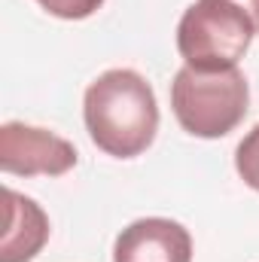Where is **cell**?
I'll return each mask as SVG.
<instances>
[{"label":"cell","instance_id":"obj_6","mask_svg":"<svg viewBox=\"0 0 259 262\" xmlns=\"http://www.w3.org/2000/svg\"><path fill=\"white\" fill-rule=\"evenodd\" d=\"M6 201V229L0 241V262H31L49 241V216L28 195L3 189Z\"/></svg>","mask_w":259,"mask_h":262},{"label":"cell","instance_id":"obj_3","mask_svg":"<svg viewBox=\"0 0 259 262\" xmlns=\"http://www.w3.org/2000/svg\"><path fill=\"white\" fill-rule=\"evenodd\" d=\"M256 34L253 15L235 0H195L177 25V49L192 70H232Z\"/></svg>","mask_w":259,"mask_h":262},{"label":"cell","instance_id":"obj_1","mask_svg":"<svg viewBox=\"0 0 259 262\" xmlns=\"http://www.w3.org/2000/svg\"><path fill=\"white\" fill-rule=\"evenodd\" d=\"M82 119L101 152L113 159H134L149 149L159 131L156 92L137 70H104L85 89Z\"/></svg>","mask_w":259,"mask_h":262},{"label":"cell","instance_id":"obj_4","mask_svg":"<svg viewBox=\"0 0 259 262\" xmlns=\"http://www.w3.org/2000/svg\"><path fill=\"white\" fill-rule=\"evenodd\" d=\"M76 146L37 125L3 122L0 125V168L18 177H61L76 165Z\"/></svg>","mask_w":259,"mask_h":262},{"label":"cell","instance_id":"obj_7","mask_svg":"<svg viewBox=\"0 0 259 262\" xmlns=\"http://www.w3.org/2000/svg\"><path fill=\"white\" fill-rule=\"evenodd\" d=\"M235 171L250 189L259 192V125H253L244 134V140L238 143V149H235Z\"/></svg>","mask_w":259,"mask_h":262},{"label":"cell","instance_id":"obj_9","mask_svg":"<svg viewBox=\"0 0 259 262\" xmlns=\"http://www.w3.org/2000/svg\"><path fill=\"white\" fill-rule=\"evenodd\" d=\"M244 6H247V12L253 15V21H256V31H259V0H244Z\"/></svg>","mask_w":259,"mask_h":262},{"label":"cell","instance_id":"obj_2","mask_svg":"<svg viewBox=\"0 0 259 262\" xmlns=\"http://www.w3.org/2000/svg\"><path fill=\"white\" fill-rule=\"evenodd\" d=\"M250 104L247 79L238 67L232 70H192L180 67L171 82V110L180 128L192 137L217 140L235 131Z\"/></svg>","mask_w":259,"mask_h":262},{"label":"cell","instance_id":"obj_5","mask_svg":"<svg viewBox=\"0 0 259 262\" xmlns=\"http://www.w3.org/2000/svg\"><path fill=\"white\" fill-rule=\"evenodd\" d=\"M113 262H192V235L177 220H134L113 244Z\"/></svg>","mask_w":259,"mask_h":262},{"label":"cell","instance_id":"obj_8","mask_svg":"<svg viewBox=\"0 0 259 262\" xmlns=\"http://www.w3.org/2000/svg\"><path fill=\"white\" fill-rule=\"evenodd\" d=\"M49 15H55V18H67V21H79V18H89V15H95L101 6H104V0H37Z\"/></svg>","mask_w":259,"mask_h":262}]
</instances>
